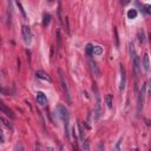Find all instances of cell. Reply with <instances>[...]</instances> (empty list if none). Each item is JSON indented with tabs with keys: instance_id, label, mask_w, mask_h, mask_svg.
I'll return each instance as SVG.
<instances>
[{
	"instance_id": "2e32d148",
	"label": "cell",
	"mask_w": 151,
	"mask_h": 151,
	"mask_svg": "<svg viewBox=\"0 0 151 151\" xmlns=\"http://www.w3.org/2000/svg\"><path fill=\"white\" fill-rule=\"evenodd\" d=\"M0 121H1V122H3L4 126H6V128H7V129H9V130H12V129H13V126H12L11 122H10V121H7V119H6V118H5L4 116H1V117H0Z\"/></svg>"
},
{
	"instance_id": "d6986e66",
	"label": "cell",
	"mask_w": 151,
	"mask_h": 151,
	"mask_svg": "<svg viewBox=\"0 0 151 151\" xmlns=\"http://www.w3.org/2000/svg\"><path fill=\"white\" fill-rule=\"evenodd\" d=\"M93 54L94 55L103 54V47L102 46H93Z\"/></svg>"
},
{
	"instance_id": "603a6c76",
	"label": "cell",
	"mask_w": 151,
	"mask_h": 151,
	"mask_svg": "<svg viewBox=\"0 0 151 151\" xmlns=\"http://www.w3.org/2000/svg\"><path fill=\"white\" fill-rule=\"evenodd\" d=\"M82 151H90V144H89V142L84 140L83 146H82Z\"/></svg>"
},
{
	"instance_id": "5bb4252c",
	"label": "cell",
	"mask_w": 151,
	"mask_h": 151,
	"mask_svg": "<svg viewBox=\"0 0 151 151\" xmlns=\"http://www.w3.org/2000/svg\"><path fill=\"white\" fill-rule=\"evenodd\" d=\"M50 21H51V14L45 13L44 14V18H43V26L44 27H47V26H49V24H50Z\"/></svg>"
},
{
	"instance_id": "f1b7e54d",
	"label": "cell",
	"mask_w": 151,
	"mask_h": 151,
	"mask_svg": "<svg viewBox=\"0 0 151 151\" xmlns=\"http://www.w3.org/2000/svg\"><path fill=\"white\" fill-rule=\"evenodd\" d=\"M97 151H104V144H103V143H100V144H99Z\"/></svg>"
},
{
	"instance_id": "52a82bcc",
	"label": "cell",
	"mask_w": 151,
	"mask_h": 151,
	"mask_svg": "<svg viewBox=\"0 0 151 151\" xmlns=\"http://www.w3.org/2000/svg\"><path fill=\"white\" fill-rule=\"evenodd\" d=\"M125 84H126V72L123 65H121V86H119V90L123 91L125 89Z\"/></svg>"
},
{
	"instance_id": "7a4b0ae2",
	"label": "cell",
	"mask_w": 151,
	"mask_h": 151,
	"mask_svg": "<svg viewBox=\"0 0 151 151\" xmlns=\"http://www.w3.org/2000/svg\"><path fill=\"white\" fill-rule=\"evenodd\" d=\"M92 90H93V93H94V98H96V107H94V113H96V119H98L100 117V113H102V100H100V94H99V91H98V87H97L96 83H93Z\"/></svg>"
},
{
	"instance_id": "44dd1931",
	"label": "cell",
	"mask_w": 151,
	"mask_h": 151,
	"mask_svg": "<svg viewBox=\"0 0 151 151\" xmlns=\"http://www.w3.org/2000/svg\"><path fill=\"white\" fill-rule=\"evenodd\" d=\"M14 151H25V148H24V145H22L21 142H19V143H17V144H15Z\"/></svg>"
},
{
	"instance_id": "ba28073f",
	"label": "cell",
	"mask_w": 151,
	"mask_h": 151,
	"mask_svg": "<svg viewBox=\"0 0 151 151\" xmlns=\"http://www.w3.org/2000/svg\"><path fill=\"white\" fill-rule=\"evenodd\" d=\"M90 67H91V71H92L93 76H96L97 78H99L100 77V71H99V67L97 65V63L94 60H90Z\"/></svg>"
},
{
	"instance_id": "cb8c5ba5",
	"label": "cell",
	"mask_w": 151,
	"mask_h": 151,
	"mask_svg": "<svg viewBox=\"0 0 151 151\" xmlns=\"http://www.w3.org/2000/svg\"><path fill=\"white\" fill-rule=\"evenodd\" d=\"M15 4H17V6L19 7V10H20V12L22 13V15H24V18H26V13H25V10L22 9V5H21V3H19V1H15Z\"/></svg>"
},
{
	"instance_id": "8992f818",
	"label": "cell",
	"mask_w": 151,
	"mask_h": 151,
	"mask_svg": "<svg viewBox=\"0 0 151 151\" xmlns=\"http://www.w3.org/2000/svg\"><path fill=\"white\" fill-rule=\"evenodd\" d=\"M145 85H142V89L138 93V100H137V106H138V113H140V111L143 110V103H144V94H145Z\"/></svg>"
},
{
	"instance_id": "ffe728a7",
	"label": "cell",
	"mask_w": 151,
	"mask_h": 151,
	"mask_svg": "<svg viewBox=\"0 0 151 151\" xmlns=\"http://www.w3.org/2000/svg\"><path fill=\"white\" fill-rule=\"evenodd\" d=\"M78 129H79V136H80V140H85V136H84V129L82 123H78Z\"/></svg>"
},
{
	"instance_id": "4dcf8cb0",
	"label": "cell",
	"mask_w": 151,
	"mask_h": 151,
	"mask_svg": "<svg viewBox=\"0 0 151 151\" xmlns=\"http://www.w3.org/2000/svg\"><path fill=\"white\" fill-rule=\"evenodd\" d=\"M36 149H37V151H43L40 145H39V143H37V144H36Z\"/></svg>"
},
{
	"instance_id": "4316f807",
	"label": "cell",
	"mask_w": 151,
	"mask_h": 151,
	"mask_svg": "<svg viewBox=\"0 0 151 151\" xmlns=\"http://www.w3.org/2000/svg\"><path fill=\"white\" fill-rule=\"evenodd\" d=\"M148 94H149V97H151V78H150L149 85H148Z\"/></svg>"
},
{
	"instance_id": "e0dca14e",
	"label": "cell",
	"mask_w": 151,
	"mask_h": 151,
	"mask_svg": "<svg viewBox=\"0 0 151 151\" xmlns=\"http://www.w3.org/2000/svg\"><path fill=\"white\" fill-rule=\"evenodd\" d=\"M85 53H86V55H89V57L93 55V45L92 44H87L86 45V47H85Z\"/></svg>"
},
{
	"instance_id": "7402d4cb",
	"label": "cell",
	"mask_w": 151,
	"mask_h": 151,
	"mask_svg": "<svg viewBox=\"0 0 151 151\" xmlns=\"http://www.w3.org/2000/svg\"><path fill=\"white\" fill-rule=\"evenodd\" d=\"M122 142H123V138H119V139H118V142L116 143V145H115V148H113V151H121Z\"/></svg>"
},
{
	"instance_id": "83f0119b",
	"label": "cell",
	"mask_w": 151,
	"mask_h": 151,
	"mask_svg": "<svg viewBox=\"0 0 151 151\" xmlns=\"http://www.w3.org/2000/svg\"><path fill=\"white\" fill-rule=\"evenodd\" d=\"M115 36H116V45H119V40H118V33H117V28L115 27Z\"/></svg>"
},
{
	"instance_id": "484cf974",
	"label": "cell",
	"mask_w": 151,
	"mask_h": 151,
	"mask_svg": "<svg viewBox=\"0 0 151 151\" xmlns=\"http://www.w3.org/2000/svg\"><path fill=\"white\" fill-rule=\"evenodd\" d=\"M144 9H145V12H146V13L151 14V5H145Z\"/></svg>"
},
{
	"instance_id": "ac0fdd59",
	"label": "cell",
	"mask_w": 151,
	"mask_h": 151,
	"mask_svg": "<svg viewBox=\"0 0 151 151\" xmlns=\"http://www.w3.org/2000/svg\"><path fill=\"white\" fill-rule=\"evenodd\" d=\"M136 17H137V11L135 9H131L128 11V18L129 19H135Z\"/></svg>"
},
{
	"instance_id": "1f68e13d",
	"label": "cell",
	"mask_w": 151,
	"mask_h": 151,
	"mask_svg": "<svg viewBox=\"0 0 151 151\" xmlns=\"http://www.w3.org/2000/svg\"><path fill=\"white\" fill-rule=\"evenodd\" d=\"M5 142V136H4V132L1 131V143H4Z\"/></svg>"
},
{
	"instance_id": "f546056e",
	"label": "cell",
	"mask_w": 151,
	"mask_h": 151,
	"mask_svg": "<svg viewBox=\"0 0 151 151\" xmlns=\"http://www.w3.org/2000/svg\"><path fill=\"white\" fill-rule=\"evenodd\" d=\"M65 25H66V30H67V33L70 34V28H69V20H67V18H65Z\"/></svg>"
},
{
	"instance_id": "6da1fadb",
	"label": "cell",
	"mask_w": 151,
	"mask_h": 151,
	"mask_svg": "<svg viewBox=\"0 0 151 151\" xmlns=\"http://www.w3.org/2000/svg\"><path fill=\"white\" fill-rule=\"evenodd\" d=\"M57 113L60 117V119L64 123V129H65V137L70 138V132H69V123H70V113L69 110L64 105H57Z\"/></svg>"
},
{
	"instance_id": "30bf717a",
	"label": "cell",
	"mask_w": 151,
	"mask_h": 151,
	"mask_svg": "<svg viewBox=\"0 0 151 151\" xmlns=\"http://www.w3.org/2000/svg\"><path fill=\"white\" fill-rule=\"evenodd\" d=\"M36 76H37L39 79H43V80H45V82H49V83L52 82L51 77L47 75L46 72H44V71H37V72H36Z\"/></svg>"
},
{
	"instance_id": "7c38bea8",
	"label": "cell",
	"mask_w": 151,
	"mask_h": 151,
	"mask_svg": "<svg viewBox=\"0 0 151 151\" xmlns=\"http://www.w3.org/2000/svg\"><path fill=\"white\" fill-rule=\"evenodd\" d=\"M143 66H144V70L148 71L150 70V59H149V54L145 53L144 54V57H143Z\"/></svg>"
},
{
	"instance_id": "836d02e7",
	"label": "cell",
	"mask_w": 151,
	"mask_h": 151,
	"mask_svg": "<svg viewBox=\"0 0 151 151\" xmlns=\"http://www.w3.org/2000/svg\"><path fill=\"white\" fill-rule=\"evenodd\" d=\"M131 151H139V150H138V149H132Z\"/></svg>"
},
{
	"instance_id": "4fadbf2b",
	"label": "cell",
	"mask_w": 151,
	"mask_h": 151,
	"mask_svg": "<svg viewBox=\"0 0 151 151\" xmlns=\"http://www.w3.org/2000/svg\"><path fill=\"white\" fill-rule=\"evenodd\" d=\"M137 37H138V42L140 44L145 43V33H144V30H143V28H139L137 31Z\"/></svg>"
},
{
	"instance_id": "9c48e42d",
	"label": "cell",
	"mask_w": 151,
	"mask_h": 151,
	"mask_svg": "<svg viewBox=\"0 0 151 151\" xmlns=\"http://www.w3.org/2000/svg\"><path fill=\"white\" fill-rule=\"evenodd\" d=\"M36 99H37V103H38V104H40V105H43V106L47 104V98H46V96H45L43 92H37Z\"/></svg>"
},
{
	"instance_id": "8fae6325",
	"label": "cell",
	"mask_w": 151,
	"mask_h": 151,
	"mask_svg": "<svg viewBox=\"0 0 151 151\" xmlns=\"http://www.w3.org/2000/svg\"><path fill=\"white\" fill-rule=\"evenodd\" d=\"M1 111H3V113H5V115H7L10 118H15V116H14V113L12 112V111L7 107L4 103H1Z\"/></svg>"
},
{
	"instance_id": "3957f363",
	"label": "cell",
	"mask_w": 151,
	"mask_h": 151,
	"mask_svg": "<svg viewBox=\"0 0 151 151\" xmlns=\"http://www.w3.org/2000/svg\"><path fill=\"white\" fill-rule=\"evenodd\" d=\"M58 75H59V80H60V86H61V90L64 92V96L65 98L67 99L69 103H71V98H70V93H69V87H67V84H66V80H65V76L63 73V71L59 69L58 70Z\"/></svg>"
},
{
	"instance_id": "9a60e30c",
	"label": "cell",
	"mask_w": 151,
	"mask_h": 151,
	"mask_svg": "<svg viewBox=\"0 0 151 151\" xmlns=\"http://www.w3.org/2000/svg\"><path fill=\"white\" fill-rule=\"evenodd\" d=\"M105 103L109 109H112V104H113V97L111 94H106L105 96Z\"/></svg>"
},
{
	"instance_id": "e575fe53",
	"label": "cell",
	"mask_w": 151,
	"mask_h": 151,
	"mask_svg": "<svg viewBox=\"0 0 151 151\" xmlns=\"http://www.w3.org/2000/svg\"><path fill=\"white\" fill-rule=\"evenodd\" d=\"M150 151H151V146H150Z\"/></svg>"
},
{
	"instance_id": "277c9868",
	"label": "cell",
	"mask_w": 151,
	"mask_h": 151,
	"mask_svg": "<svg viewBox=\"0 0 151 151\" xmlns=\"http://www.w3.org/2000/svg\"><path fill=\"white\" fill-rule=\"evenodd\" d=\"M132 69H133L135 78H136V80H137L139 77V73H140V60L138 58V55H136V57L132 59Z\"/></svg>"
},
{
	"instance_id": "d4e9b609",
	"label": "cell",
	"mask_w": 151,
	"mask_h": 151,
	"mask_svg": "<svg viewBox=\"0 0 151 151\" xmlns=\"http://www.w3.org/2000/svg\"><path fill=\"white\" fill-rule=\"evenodd\" d=\"M57 40H58V50L60 49V31H57Z\"/></svg>"
},
{
	"instance_id": "d6a6232c",
	"label": "cell",
	"mask_w": 151,
	"mask_h": 151,
	"mask_svg": "<svg viewBox=\"0 0 151 151\" xmlns=\"http://www.w3.org/2000/svg\"><path fill=\"white\" fill-rule=\"evenodd\" d=\"M49 151H54V149H53V148H51V146H49Z\"/></svg>"
},
{
	"instance_id": "5b68a950",
	"label": "cell",
	"mask_w": 151,
	"mask_h": 151,
	"mask_svg": "<svg viewBox=\"0 0 151 151\" xmlns=\"http://www.w3.org/2000/svg\"><path fill=\"white\" fill-rule=\"evenodd\" d=\"M22 37H24V40H25V43L27 45L31 44V42H32V33H31V28L27 26V25H22Z\"/></svg>"
}]
</instances>
